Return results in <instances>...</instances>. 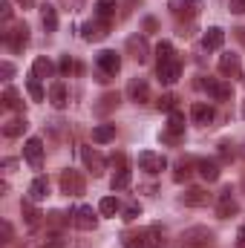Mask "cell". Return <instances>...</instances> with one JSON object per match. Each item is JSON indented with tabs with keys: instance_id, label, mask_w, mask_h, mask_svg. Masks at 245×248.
<instances>
[{
	"instance_id": "obj_1",
	"label": "cell",
	"mask_w": 245,
	"mask_h": 248,
	"mask_svg": "<svg viewBox=\"0 0 245 248\" xmlns=\"http://www.w3.org/2000/svg\"><path fill=\"white\" fill-rule=\"evenodd\" d=\"M216 246V234L208 228V225H193L182 231L179 237V248H214Z\"/></svg>"
},
{
	"instance_id": "obj_2",
	"label": "cell",
	"mask_w": 245,
	"mask_h": 248,
	"mask_svg": "<svg viewBox=\"0 0 245 248\" xmlns=\"http://www.w3.org/2000/svg\"><path fill=\"white\" fill-rule=\"evenodd\" d=\"M168 9H170V15L176 17V20H196V15L202 12V0H170L168 3Z\"/></svg>"
},
{
	"instance_id": "obj_3",
	"label": "cell",
	"mask_w": 245,
	"mask_h": 248,
	"mask_svg": "<svg viewBox=\"0 0 245 248\" xmlns=\"http://www.w3.org/2000/svg\"><path fill=\"white\" fill-rule=\"evenodd\" d=\"M202 90L214 98V101H231L234 98V87L222 78H205L202 81Z\"/></svg>"
},
{
	"instance_id": "obj_4",
	"label": "cell",
	"mask_w": 245,
	"mask_h": 248,
	"mask_svg": "<svg viewBox=\"0 0 245 248\" xmlns=\"http://www.w3.org/2000/svg\"><path fill=\"white\" fill-rule=\"evenodd\" d=\"M3 44H6L12 52H20V49L29 44V26H26V23H15L9 32H3Z\"/></svg>"
},
{
	"instance_id": "obj_5",
	"label": "cell",
	"mask_w": 245,
	"mask_h": 248,
	"mask_svg": "<svg viewBox=\"0 0 245 248\" xmlns=\"http://www.w3.org/2000/svg\"><path fill=\"white\" fill-rule=\"evenodd\" d=\"M61 190L66 196H81L84 190H87V182H84V176L78 173V170H63L61 173Z\"/></svg>"
},
{
	"instance_id": "obj_6",
	"label": "cell",
	"mask_w": 245,
	"mask_h": 248,
	"mask_svg": "<svg viewBox=\"0 0 245 248\" xmlns=\"http://www.w3.org/2000/svg\"><path fill=\"white\" fill-rule=\"evenodd\" d=\"M72 225L81 228V231H95L98 217H95V211H92L90 205H78V208L72 211Z\"/></svg>"
},
{
	"instance_id": "obj_7",
	"label": "cell",
	"mask_w": 245,
	"mask_h": 248,
	"mask_svg": "<svg viewBox=\"0 0 245 248\" xmlns=\"http://www.w3.org/2000/svg\"><path fill=\"white\" fill-rule=\"evenodd\" d=\"M107 35H110V23H107V20H98V17H95V20H90V23H84V26H81V38H84V41H90V44L104 41Z\"/></svg>"
},
{
	"instance_id": "obj_8",
	"label": "cell",
	"mask_w": 245,
	"mask_h": 248,
	"mask_svg": "<svg viewBox=\"0 0 245 248\" xmlns=\"http://www.w3.org/2000/svg\"><path fill=\"white\" fill-rule=\"evenodd\" d=\"M156 75H159L162 84H176L179 75H182V63H179V58H170V61L156 63Z\"/></svg>"
},
{
	"instance_id": "obj_9",
	"label": "cell",
	"mask_w": 245,
	"mask_h": 248,
	"mask_svg": "<svg viewBox=\"0 0 245 248\" xmlns=\"http://www.w3.org/2000/svg\"><path fill=\"white\" fill-rule=\"evenodd\" d=\"M23 159L38 170V168L44 165V141H41V139H35V136H32V139H26V144H23Z\"/></svg>"
},
{
	"instance_id": "obj_10",
	"label": "cell",
	"mask_w": 245,
	"mask_h": 248,
	"mask_svg": "<svg viewBox=\"0 0 245 248\" xmlns=\"http://www.w3.org/2000/svg\"><path fill=\"white\" fill-rule=\"evenodd\" d=\"M81 159H84V165L92 170V176H104L107 162H104V156H101L95 147H81Z\"/></svg>"
},
{
	"instance_id": "obj_11",
	"label": "cell",
	"mask_w": 245,
	"mask_h": 248,
	"mask_svg": "<svg viewBox=\"0 0 245 248\" xmlns=\"http://www.w3.org/2000/svg\"><path fill=\"white\" fill-rule=\"evenodd\" d=\"M138 165H141V170H147V173H162V170L168 168V159H165L162 153L144 150V153H138Z\"/></svg>"
},
{
	"instance_id": "obj_12",
	"label": "cell",
	"mask_w": 245,
	"mask_h": 248,
	"mask_svg": "<svg viewBox=\"0 0 245 248\" xmlns=\"http://www.w3.org/2000/svg\"><path fill=\"white\" fill-rule=\"evenodd\" d=\"M95 63H98L101 75H116L122 69V55H116L113 49H104V52L95 55Z\"/></svg>"
},
{
	"instance_id": "obj_13",
	"label": "cell",
	"mask_w": 245,
	"mask_h": 248,
	"mask_svg": "<svg viewBox=\"0 0 245 248\" xmlns=\"http://www.w3.org/2000/svg\"><path fill=\"white\" fill-rule=\"evenodd\" d=\"M127 52L133 55V61L147 63V58H150V46H147L144 35H133V38H127Z\"/></svg>"
},
{
	"instance_id": "obj_14",
	"label": "cell",
	"mask_w": 245,
	"mask_h": 248,
	"mask_svg": "<svg viewBox=\"0 0 245 248\" xmlns=\"http://www.w3.org/2000/svg\"><path fill=\"white\" fill-rule=\"evenodd\" d=\"M179 202L187 205V208H205V205L211 202V193H208L205 187H187L182 196H179Z\"/></svg>"
},
{
	"instance_id": "obj_15",
	"label": "cell",
	"mask_w": 245,
	"mask_h": 248,
	"mask_svg": "<svg viewBox=\"0 0 245 248\" xmlns=\"http://www.w3.org/2000/svg\"><path fill=\"white\" fill-rule=\"evenodd\" d=\"M127 98H130V101H136V104L150 101V84H147L144 78H133V81L127 84Z\"/></svg>"
},
{
	"instance_id": "obj_16",
	"label": "cell",
	"mask_w": 245,
	"mask_h": 248,
	"mask_svg": "<svg viewBox=\"0 0 245 248\" xmlns=\"http://www.w3.org/2000/svg\"><path fill=\"white\" fill-rule=\"evenodd\" d=\"M237 211H240V205L234 202L231 187H225V190L219 193V202H216V217H219V219H228V217H234Z\"/></svg>"
},
{
	"instance_id": "obj_17",
	"label": "cell",
	"mask_w": 245,
	"mask_h": 248,
	"mask_svg": "<svg viewBox=\"0 0 245 248\" xmlns=\"http://www.w3.org/2000/svg\"><path fill=\"white\" fill-rule=\"evenodd\" d=\"M219 72H222L225 78H237V75L243 72L240 55H234V52H225V55H219Z\"/></svg>"
},
{
	"instance_id": "obj_18",
	"label": "cell",
	"mask_w": 245,
	"mask_h": 248,
	"mask_svg": "<svg viewBox=\"0 0 245 248\" xmlns=\"http://www.w3.org/2000/svg\"><path fill=\"white\" fill-rule=\"evenodd\" d=\"M214 107L211 104H205V101H196L193 107H190V119H193V124H202V127H208V124L214 122Z\"/></svg>"
},
{
	"instance_id": "obj_19",
	"label": "cell",
	"mask_w": 245,
	"mask_h": 248,
	"mask_svg": "<svg viewBox=\"0 0 245 248\" xmlns=\"http://www.w3.org/2000/svg\"><path fill=\"white\" fill-rule=\"evenodd\" d=\"M222 44H225V32L219 26L205 29V35H202V46L205 49H222Z\"/></svg>"
},
{
	"instance_id": "obj_20",
	"label": "cell",
	"mask_w": 245,
	"mask_h": 248,
	"mask_svg": "<svg viewBox=\"0 0 245 248\" xmlns=\"http://www.w3.org/2000/svg\"><path fill=\"white\" fill-rule=\"evenodd\" d=\"M52 75H55V63L49 61V58H35V63H32V78L44 81V78H52Z\"/></svg>"
},
{
	"instance_id": "obj_21",
	"label": "cell",
	"mask_w": 245,
	"mask_h": 248,
	"mask_svg": "<svg viewBox=\"0 0 245 248\" xmlns=\"http://www.w3.org/2000/svg\"><path fill=\"white\" fill-rule=\"evenodd\" d=\"M116 9H119V0H95V17L98 20H113L116 17Z\"/></svg>"
},
{
	"instance_id": "obj_22",
	"label": "cell",
	"mask_w": 245,
	"mask_h": 248,
	"mask_svg": "<svg viewBox=\"0 0 245 248\" xmlns=\"http://www.w3.org/2000/svg\"><path fill=\"white\" fill-rule=\"evenodd\" d=\"M113 139H116V124H98V127H92V141L107 144Z\"/></svg>"
},
{
	"instance_id": "obj_23",
	"label": "cell",
	"mask_w": 245,
	"mask_h": 248,
	"mask_svg": "<svg viewBox=\"0 0 245 248\" xmlns=\"http://www.w3.org/2000/svg\"><path fill=\"white\" fill-rule=\"evenodd\" d=\"M196 168H199L202 179H208V182H216V179H219V165H216V162H211V159H199Z\"/></svg>"
},
{
	"instance_id": "obj_24",
	"label": "cell",
	"mask_w": 245,
	"mask_h": 248,
	"mask_svg": "<svg viewBox=\"0 0 245 248\" xmlns=\"http://www.w3.org/2000/svg\"><path fill=\"white\" fill-rule=\"evenodd\" d=\"M46 193H49V182H46V176H38V179L29 185V199H32V202L46 199Z\"/></svg>"
},
{
	"instance_id": "obj_25",
	"label": "cell",
	"mask_w": 245,
	"mask_h": 248,
	"mask_svg": "<svg viewBox=\"0 0 245 248\" xmlns=\"http://www.w3.org/2000/svg\"><path fill=\"white\" fill-rule=\"evenodd\" d=\"M49 101H52V107H58V110L66 107V87H63L61 81H55V84L49 87Z\"/></svg>"
},
{
	"instance_id": "obj_26",
	"label": "cell",
	"mask_w": 245,
	"mask_h": 248,
	"mask_svg": "<svg viewBox=\"0 0 245 248\" xmlns=\"http://www.w3.org/2000/svg\"><path fill=\"white\" fill-rule=\"evenodd\" d=\"M3 107H6V110H23L20 93H17L15 87H6V90H3Z\"/></svg>"
},
{
	"instance_id": "obj_27",
	"label": "cell",
	"mask_w": 245,
	"mask_h": 248,
	"mask_svg": "<svg viewBox=\"0 0 245 248\" xmlns=\"http://www.w3.org/2000/svg\"><path fill=\"white\" fill-rule=\"evenodd\" d=\"M26 127H29L26 119H12V122L3 124V136H6V139H17V136H23Z\"/></svg>"
},
{
	"instance_id": "obj_28",
	"label": "cell",
	"mask_w": 245,
	"mask_h": 248,
	"mask_svg": "<svg viewBox=\"0 0 245 248\" xmlns=\"http://www.w3.org/2000/svg\"><path fill=\"white\" fill-rule=\"evenodd\" d=\"M41 23H44L46 32H55V29H58V12H55L52 6H44V9H41Z\"/></svg>"
},
{
	"instance_id": "obj_29",
	"label": "cell",
	"mask_w": 245,
	"mask_h": 248,
	"mask_svg": "<svg viewBox=\"0 0 245 248\" xmlns=\"http://www.w3.org/2000/svg\"><path fill=\"white\" fill-rule=\"evenodd\" d=\"M119 211H122V205H119L116 196H104V199L98 202V214H101V217H116Z\"/></svg>"
},
{
	"instance_id": "obj_30",
	"label": "cell",
	"mask_w": 245,
	"mask_h": 248,
	"mask_svg": "<svg viewBox=\"0 0 245 248\" xmlns=\"http://www.w3.org/2000/svg\"><path fill=\"white\" fill-rule=\"evenodd\" d=\"M20 211H23V217H26V222H29L32 228L41 222V214H38V208H35L32 199H23V202H20Z\"/></svg>"
},
{
	"instance_id": "obj_31",
	"label": "cell",
	"mask_w": 245,
	"mask_h": 248,
	"mask_svg": "<svg viewBox=\"0 0 245 248\" xmlns=\"http://www.w3.org/2000/svg\"><path fill=\"white\" fill-rule=\"evenodd\" d=\"M130 182H133V173H130L127 168H122V170H116V176L110 179V187H113V190H124V187H130Z\"/></svg>"
},
{
	"instance_id": "obj_32",
	"label": "cell",
	"mask_w": 245,
	"mask_h": 248,
	"mask_svg": "<svg viewBox=\"0 0 245 248\" xmlns=\"http://www.w3.org/2000/svg\"><path fill=\"white\" fill-rule=\"evenodd\" d=\"M168 130L184 133V113L182 110H170V113H168Z\"/></svg>"
},
{
	"instance_id": "obj_33",
	"label": "cell",
	"mask_w": 245,
	"mask_h": 248,
	"mask_svg": "<svg viewBox=\"0 0 245 248\" xmlns=\"http://www.w3.org/2000/svg\"><path fill=\"white\" fill-rule=\"evenodd\" d=\"M170 58H176V52H173V44H170V41H162V44L156 46V63L170 61Z\"/></svg>"
},
{
	"instance_id": "obj_34",
	"label": "cell",
	"mask_w": 245,
	"mask_h": 248,
	"mask_svg": "<svg viewBox=\"0 0 245 248\" xmlns=\"http://www.w3.org/2000/svg\"><path fill=\"white\" fill-rule=\"evenodd\" d=\"M119 101H122V98H119V93H107V95L101 98V104L95 107V113H110L113 107H119Z\"/></svg>"
},
{
	"instance_id": "obj_35",
	"label": "cell",
	"mask_w": 245,
	"mask_h": 248,
	"mask_svg": "<svg viewBox=\"0 0 245 248\" xmlns=\"http://www.w3.org/2000/svg\"><path fill=\"white\" fill-rule=\"evenodd\" d=\"M26 90H29L32 101H44V87H41L38 78H29V81H26Z\"/></svg>"
},
{
	"instance_id": "obj_36",
	"label": "cell",
	"mask_w": 245,
	"mask_h": 248,
	"mask_svg": "<svg viewBox=\"0 0 245 248\" xmlns=\"http://www.w3.org/2000/svg\"><path fill=\"white\" fill-rule=\"evenodd\" d=\"M156 107H159V110H165V113L176 110V95H173V93H165V95L156 101Z\"/></svg>"
},
{
	"instance_id": "obj_37",
	"label": "cell",
	"mask_w": 245,
	"mask_h": 248,
	"mask_svg": "<svg viewBox=\"0 0 245 248\" xmlns=\"http://www.w3.org/2000/svg\"><path fill=\"white\" fill-rule=\"evenodd\" d=\"M182 136H184V133H173V130H168V127H165L159 139H162L165 144H179V141H182Z\"/></svg>"
},
{
	"instance_id": "obj_38",
	"label": "cell",
	"mask_w": 245,
	"mask_h": 248,
	"mask_svg": "<svg viewBox=\"0 0 245 248\" xmlns=\"http://www.w3.org/2000/svg\"><path fill=\"white\" fill-rule=\"evenodd\" d=\"M138 217H141V205H136V202H133V205H127V208H124V219H127V222H133V219H138Z\"/></svg>"
},
{
	"instance_id": "obj_39",
	"label": "cell",
	"mask_w": 245,
	"mask_h": 248,
	"mask_svg": "<svg viewBox=\"0 0 245 248\" xmlns=\"http://www.w3.org/2000/svg\"><path fill=\"white\" fill-rule=\"evenodd\" d=\"M58 69H61L63 75H69V72H75V69H78V63L72 61L69 55H63V58H61V63H58Z\"/></svg>"
},
{
	"instance_id": "obj_40",
	"label": "cell",
	"mask_w": 245,
	"mask_h": 248,
	"mask_svg": "<svg viewBox=\"0 0 245 248\" xmlns=\"http://www.w3.org/2000/svg\"><path fill=\"white\" fill-rule=\"evenodd\" d=\"M187 176H190V165H187V162H182V165L176 168V173H173V179H176V182H184Z\"/></svg>"
},
{
	"instance_id": "obj_41",
	"label": "cell",
	"mask_w": 245,
	"mask_h": 248,
	"mask_svg": "<svg viewBox=\"0 0 245 248\" xmlns=\"http://www.w3.org/2000/svg\"><path fill=\"white\" fill-rule=\"evenodd\" d=\"M0 243H12V225L9 222H0Z\"/></svg>"
},
{
	"instance_id": "obj_42",
	"label": "cell",
	"mask_w": 245,
	"mask_h": 248,
	"mask_svg": "<svg viewBox=\"0 0 245 248\" xmlns=\"http://www.w3.org/2000/svg\"><path fill=\"white\" fill-rule=\"evenodd\" d=\"M228 9L234 15H245V0H228Z\"/></svg>"
},
{
	"instance_id": "obj_43",
	"label": "cell",
	"mask_w": 245,
	"mask_h": 248,
	"mask_svg": "<svg viewBox=\"0 0 245 248\" xmlns=\"http://www.w3.org/2000/svg\"><path fill=\"white\" fill-rule=\"evenodd\" d=\"M0 75H3L6 81H9V78L15 75V66H12V63H9V61H3V63H0Z\"/></svg>"
},
{
	"instance_id": "obj_44",
	"label": "cell",
	"mask_w": 245,
	"mask_h": 248,
	"mask_svg": "<svg viewBox=\"0 0 245 248\" xmlns=\"http://www.w3.org/2000/svg\"><path fill=\"white\" fill-rule=\"evenodd\" d=\"M113 165H116V170H122V168H127V159H124V153H113V159H110Z\"/></svg>"
},
{
	"instance_id": "obj_45",
	"label": "cell",
	"mask_w": 245,
	"mask_h": 248,
	"mask_svg": "<svg viewBox=\"0 0 245 248\" xmlns=\"http://www.w3.org/2000/svg\"><path fill=\"white\" fill-rule=\"evenodd\" d=\"M0 17H3V20L12 17V6H9V0H0Z\"/></svg>"
},
{
	"instance_id": "obj_46",
	"label": "cell",
	"mask_w": 245,
	"mask_h": 248,
	"mask_svg": "<svg viewBox=\"0 0 245 248\" xmlns=\"http://www.w3.org/2000/svg\"><path fill=\"white\" fill-rule=\"evenodd\" d=\"M66 246V243H63L61 237H52V240H46V243H44V248H63Z\"/></svg>"
},
{
	"instance_id": "obj_47",
	"label": "cell",
	"mask_w": 245,
	"mask_h": 248,
	"mask_svg": "<svg viewBox=\"0 0 245 248\" xmlns=\"http://www.w3.org/2000/svg\"><path fill=\"white\" fill-rule=\"evenodd\" d=\"M237 248H245V222L240 225V231H237Z\"/></svg>"
},
{
	"instance_id": "obj_48",
	"label": "cell",
	"mask_w": 245,
	"mask_h": 248,
	"mask_svg": "<svg viewBox=\"0 0 245 248\" xmlns=\"http://www.w3.org/2000/svg\"><path fill=\"white\" fill-rule=\"evenodd\" d=\"M219 153H222V156H234V150H231V144H228V141H222V144H219Z\"/></svg>"
},
{
	"instance_id": "obj_49",
	"label": "cell",
	"mask_w": 245,
	"mask_h": 248,
	"mask_svg": "<svg viewBox=\"0 0 245 248\" xmlns=\"http://www.w3.org/2000/svg\"><path fill=\"white\" fill-rule=\"evenodd\" d=\"M17 3H20L23 9H32V6H35V0H17Z\"/></svg>"
},
{
	"instance_id": "obj_50",
	"label": "cell",
	"mask_w": 245,
	"mask_h": 248,
	"mask_svg": "<svg viewBox=\"0 0 245 248\" xmlns=\"http://www.w3.org/2000/svg\"><path fill=\"white\" fill-rule=\"evenodd\" d=\"M237 38L243 41V46H245V26H243V29H237Z\"/></svg>"
},
{
	"instance_id": "obj_51",
	"label": "cell",
	"mask_w": 245,
	"mask_h": 248,
	"mask_svg": "<svg viewBox=\"0 0 245 248\" xmlns=\"http://www.w3.org/2000/svg\"><path fill=\"white\" fill-rule=\"evenodd\" d=\"M243 119H245V101H243Z\"/></svg>"
},
{
	"instance_id": "obj_52",
	"label": "cell",
	"mask_w": 245,
	"mask_h": 248,
	"mask_svg": "<svg viewBox=\"0 0 245 248\" xmlns=\"http://www.w3.org/2000/svg\"><path fill=\"white\" fill-rule=\"evenodd\" d=\"M243 156H245V147H243Z\"/></svg>"
}]
</instances>
